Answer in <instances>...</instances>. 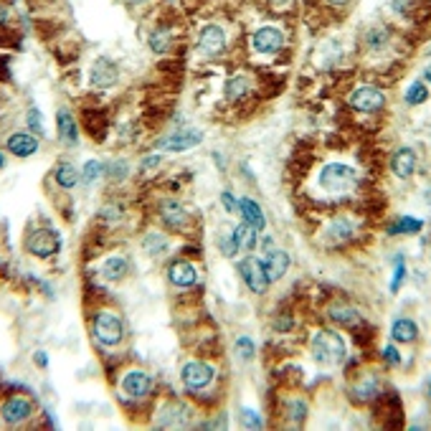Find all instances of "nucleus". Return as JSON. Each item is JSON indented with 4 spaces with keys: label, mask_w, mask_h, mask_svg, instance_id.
Listing matches in <instances>:
<instances>
[{
    "label": "nucleus",
    "mask_w": 431,
    "mask_h": 431,
    "mask_svg": "<svg viewBox=\"0 0 431 431\" xmlns=\"http://www.w3.org/2000/svg\"><path fill=\"white\" fill-rule=\"evenodd\" d=\"M313 358L320 365H340L345 360V342L333 330H320L313 340Z\"/></svg>",
    "instance_id": "nucleus-1"
},
{
    "label": "nucleus",
    "mask_w": 431,
    "mask_h": 431,
    "mask_svg": "<svg viewBox=\"0 0 431 431\" xmlns=\"http://www.w3.org/2000/svg\"><path fill=\"white\" fill-rule=\"evenodd\" d=\"M221 252H223V256H236V252H238V244L234 241V236H223L221 238Z\"/></svg>",
    "instance_id": "nucleus-31"
},
{
    "label": "nucleus",
    "mask_w": 431,
    "mask_h": 431,
    "mask_svg": "<svg viewBox=\"0 0 431 431\" xmlns=\"http://www.w3.org/2000/svg\"><path fill=\"white\" fill-rule=\"evenodd\" d=\"M246 94V79H229L226 84V97L229 99H238Z\"/></svg>",
    "instance_id": "nucleus-30"
},
{
    "label": "nucleus",
    "mask_w": 431,
    "mask_h": 431,
    "mask_svg": "<svg viewBox=\"0 0 431 431\" xmlns=\"http://www.w3.org/2000/svg\"><path fill=\"white\" fill-rule=\"evenodd\" d=\"M6 21H8V13H6V8L0 6V26H3Z\"/></svg>",
    "instance_id": "nucleus-39"
},
{
    "label": "nucleus",
    "mask_w": 431,
    "mask_h": 431,
    "mask_svg": "<svg viewBox=\"0 0 431 431\" xmlns=\"http://www.w3.org/2000/svg\"><path fill=\"white\" fill-rule=\"evenodd\" d=\"M160 216H163V221L168 226H180V223H186V211L180 206L178 201H165L160 206Z\"/></svg>",
    "instance_id": "nucleus-23"
},
{
    "label": "nucleus",
    "mask_w": 431,
    "mask_h": 431,
    "mask_svg": "<svg viewBox=\"0 0 431 431\" xmlns=\"http://www.w3.org/2000/svg\"><path fill=\"white\" fill-rule=\"evenodd\" d=\"M56 130H59V140L64 142V145H76V137H79V132H76V122H74V114L69 109H59V114H56Z\"/></svg>",
    "instance_id": "nucleus-18"
},
{
    "label": "nucleus",
    "mask_w": 431,
    "mask_h": 431,
    "mask_svg": "<svg viewBox=\"0 0 431 431\" xmlns=\"http://www.w3.org/2000/svg\"><path fill=\"white\" fill-rule=\"evenodd\" d=\"M424 229V221L421 218H414V216H403L391 226V234H419Z\"/></svg>",
    "instance_id": "nucleus-26"
},
{
    "label": "nucleus",
    "mask_w": 431,
    "mask_h": 431,
    "mask_svg": "<svg viewBox=\"0 0 431 431\" xmlns=\"http://www.w3.org/2000/svg\"><path fill=\"white\" fill-rule=\"evenodd\" d=\"M348 102H350V107L358 112H378L386 105V97H383V91H378L376 87H358L348 97Z\"/></svg>",
    "instance_id": "nucleus-7"
},
{
    "label": "nucleus",
    "mask_w": 431,
    "mask_h": 431,
    "mask_svg": "<svg viewBox=\"0 0 431 431\" xmlns=\"http://www.w3.org/2000/svg\"><path fill=\"white\" fill-rule=\"evenodd\" d=\"M241 416H244V421H246V426H249V429H259V416H256V414H254L252 409H244L241 411Z\"/></svg>",
    "instance_id": "nucleus-33"
},
{
    "label": "nucleus",
    "mask_w": 431,
    "mask_h": 431,
    "mask_svg": "<svg viewBox=\"0 0 431 431\" xmlns=\"http://www.w3.org/2000/svg\"><path fill=\"white\" fill-rule=\"evenodd\" d=\"M165 249H168V241H165V236H160V234H150V236L145 238V252L148 254H163Z\"/></svg>",
    "instance_id": "nucleus-28"
},
{
    "label": "nucleus",
    "mask_w": 431,
    "mask_h": 431,
    "mask_svg": "<svg viewBox=\"0 0 431 431\" xmlns=\"http://www.w3.org/2000/svg\"><path fill=\"white\" fill-rule=\"evenodd\" d=\"M282 44H284V36L276 28H272V26L259 28L252 38V46L256 53H274L282 49Z\"/></svg>",
    "instance_id": "nucleus-10"
},
{
    "label": "nucleus",
    "mask_w": 431,
    "mask_h": 431,
    "mask_svg": "<svg viewBox=\"0 0 431 431\" xmlns=\"http://www.w3.org/2000/svg\"><path fill=\"white\" fill-rule=\"evenodd\" d=\"M150 388H152V380H150L148 373H142V371H130L125 378H122V391H125L130 398H142V396H148Z\"/></svg>",
    "instance_id": "nucleus-11"
},
{
    "label": "nucleus",
    "mask_w": 431,
    "mask_h": 431,
    "mask_svg": "<svg viewBox=\"0 0 431 431\" xmlns=\"http://www.w3.org/2000/svg\"><path fill=\"white\" fill-rule=\"evenodd\" d=\"M267 272H269V279L274 282V279H282L284 274H287V269H290V254L282 252V249H269L267 252Z\"/></svg>",
    "instance_id": "nucleus-16"
},
{
    "label": "nucleus",
    "mask_w": 431,
    "mask_h": 431,
    "mask_svg": "<svg viewBox=\"0 0 431 431\" xmlns=\"http://www.w3.org/2000/svg\"><path fill=\"white\" fill-rule=\"evenodd\" d=\"M6 145L15 157H30L38 152V137L28 132H13L8 137Z\"/></svg>",
    "instance_id": "nucleus-12"
},
{
    "label": "nucleus",
    "mask_w": 431,
    "mask_h": 431,
    "mask_svg": "<svg viewBox=\"0 0 431 431\" xmlns=\"http://www.w3.org/2000/svg\"><path fill=\"white\" fill-rule=\"evenodd\" d=\"M238 211H241L246 223H252L256 231H264V226H267V216H264L259 203L252 201V198H241V201H238Z\"/></svg>",
    "instance_id": "nucleus-17"
},
{
    "label": "nucleus",
    "mask_w": 431,
    "mask_h": 431,
    "mask_svg": "<svg viewBox=\"0 0 431 431\" xmlns=\"http://www.w3.org/2000/svg\"><path fill=\"white\" fill-rule=\"evenodd\" d=\"M102 272H105V276L109 282H119V279L127 274V261L122 259V256H109Z\"/></svg>",
    "instance_id": "nucleus-25"
},
{
    "label": "nucleus",
    "mask_w": 431,
    "mask_h": 431,
    "mask_svg": "<svg viewBox=\"0 0 431 431\" xmlns=\"http://www.w3.org/2000/svg\"><path fill=\"white\" fill-rule=\"evenodd\" d=\"M320 186L330 193H345L358 186V170L345 163H327L320 170Z\"/></svg>",
    "instance_id": "nucleus-2"
},
{
    "label": "nucleus",
    "mask_w": 431,
    "mask_h": 431,
    "mask_svg": "<svg viewBox=\"0 0 431 431\" xmlns=\"http://www.w3.org/2000/svg\"><path fill=\"white\" fill-rule=\"evenodd\" d=\"M391 168H394V173L401 180H409L411 175H414V170H416V155H414V150H409V148L398 150V152L391 157Z\"/></svg>",
    "instance_id": "nucleus-15"
},
{
    "label": "nucleus",
    "mask_w": 431,
    "mask_h": 431,
    "mask_svg": "<svg viewBox=\"0 0 431 431\" xmlns=\"http://www.w3.org/2000/svg\"><path fill=\"white\" fill-rule=\"evenodd\" d=\"M30 414H33V401L26 398V396H13V398L6 401V406H3V421L10 426L23 424L26 419H30Z\"/></svg>",
    "instance_id": "nucleus-8"
},
{
    "label": "nucleus",
    "mask_w": 431,
    "mask_h": 431,
    "mask_svg": "<svg viewBox=\"0 0 431 431\" xmlns=\"http://www.w3.org/2000/svg\"><path fill=\"white\" fill-rule=\"evenodd\" d=\"M403 274H406V267H403V259H398V269H396V276H394V284H391V290H398L403 282Z\"/></svg>",
    "instance_id": "nucleus-35"
},
{
    "label": "nucleus",
    "mask_w": 431,
    "mask_h": 431,
    "mask_svg": "<svg viewBox=\"0 0 431 431\" xmlns=\"http://www.w3.org/2000/svg\"><path fill=\"white\" fill-rule=\"evenodd\" d=\"M383 358H386V360L391 365H398V363H401V355H398V350H396L394 345H386V348H383Z\"/></svg>",
    "instance_id": "nucleus-34"
},
{
    "label": "nucleus",
    "mask_w": 431,
    "mask_h": 431,
    "mask_svg": "<svg viewBox=\"0 0 431 431\" xmlns=\"http://www.w3.org/2000/svg\"><path fill=\"white\" fill-rule=\"evenodd\" d=\"M231 236H234V241L238 244V249H254V246H256V236H259V231L254 229L252 223L244 221L231 231Z\"/></svg>",
    "instance_id": "nucleus-21"
},
{
    "label": "nucleus",
    "mask_w": 431,
    "mask_h": 431,
    "mask_svg": "<svg viewBox=\"0 0 431 431\" xmlns=\"http://www.w3.org/2000/svg\"><path fill=\"white\" fill-rule=\"evenodd\" d=\"M391 335H394L396 342H416L419 340V327L414 320H409V317H401V320L394 322V330H391Z\"/></svg>",
    "instance_id": "nucleus-20"
},
{
    "label": "nucleus",
    "mask_w": 431,
    "mask_h": 431,
    "mask_svg": "<svg viewBox=\"0 0 431 431\" xmlns=\"http://www.w3.org/2000/svg\"><path fill=\"white\" fill-rule=\"evenodd\" d=\"M168 279L175 287H193V284H198V272L191 261H175L168 267Z\"/></svg>",
    "instance_id": "nucleus-13"
},
{
    "label": "nucleus",
    "mask_w": 431,
    "mask_h": 431,
    "mask_svg": "<svg viewBox=\"0 0 431 431\" xmlns=\"http://www.w3.org/2000/svg\"><path fill=\"white\" fill-rule=\"evenodd\" d=\"M28 125L36 130V132H44V125H41V114H38V109H30L28 112Z\"/></svg>",
    "instance_id": "nucleus-36"
},
{
    "label": "nucleus",
    "mask_w": 431,
    "mask_h": 431,
    "mask_svg": "<svg viewBox=\"0 0 431 431\" xmlns=\"http://www.w3.org/2000/svg\"><path fill=\"white\" fill-rule=\"evenodd\" d=\"M238 274L244 279V284L249 287L252 292L256 294H264L269 290V272H267V264L256 256H246V259L238 261Z\"/></svg>",
    "instance_id": "nucleus-3"
},
{
    "label": "nucleus",
    "mask_w": 431,
    "mask_h": 431,
    "mask_svg": "<svg viewBox=\"0 0 431 431\" xmlns=\"http://www.w3.org/2000/svg\"><path fill=\"white\" fill-rule=\"evenodd\" d=\"M236 350L241 353V358H244V360H249V358L254 355V345H252V340H249V337H238Z\"/></svg>",
    "instance_id": "nucleus-32"
},
{
    "label": "nucleus",
    "mask_w": 431,
    "mask_h": 431,
    "mask_svg": "<svg viewBox=\"0 0 431 431\" xmlns=\"http://www.w3.org/2000/svg\"><path fill=\"white\" fill-rule=\"evenodd\" d=\"M53 175H56V183H59L64 191H71V188L79 183V173H76L74 165H69V163H61Z\"/></svg>",
    "instance_id": "nucleus-24"
},
{
    "label": "nucleus",
    "mask_w": 431,
    "mask_h": 431,
    "mask_svg": "<svg viewBox=\"0 0 431 431\" xmlns=\"http://www.w3.org/2000/svg\"><path fill=\"white\" fill-rule=\"evenodd\" d=\"M6 168V157H3V152H0V170Z\"/></svg>",
    "instance_id": "nucleus-41"
},
{
    "label": "nucleus",
    "mask_w": 431,
    "mask_h": 431,
    "mask_svg": "<svg viewBox=\"0 0 431 431\" xmlns=\"http://www.w3.org/2000/svg\"><path fill=\"white\" fill-rule=\"evenodd\" d=\"M94 335H97V340L102 345L114 348L125 337V325H122V320L114 313H99L94 317Z\"/></svg>",
    "instance_id": "nucleus-4"
},
{
    "label": "nucleus",
    "mask_w": 431,
    "mask_h": 431,
    "mask_svg": "<svg viewBox=\"0 0 431 431\" xmlns=\"http://www.w3.org/2000/svg\"><path fill=\"white\" fill-rule=\"evenodd\" d=\"M429 398H431V380H429Z\"/></svg>",
    "instance_id": "nucleus-43"
},
{
    "label": "nucleus",
    "mask_w": 431,
    "mask_h": 431,
    "mask_svg": "<svg viewBox=\"0 0 431 431\" xmlns=\"http://www.w3.org/2000/svg\"><path fill=\"white\" fill-rule=\"evenodd\" d=\"M269 3H272V6H276V3H287V0H269Z\"/></svg>",
    "instance_id": "nucleus-42"
},
{
    "label": "nucleus",
    "mask_w": 431,
    "mask_h": 431,
    "mask_svg": "<svg viewBox=\"0 0 431 431\" xmlns=\"http://www.w3.org/2000/svg\"><path fill=\"white\" fill-rule=\"evenodd\" d=\"M221 201H223V206H226V211H236V203H234V195L231 193H223Z\"/></svg>",
    "instance_id": "nucleus-37"
},
{
    "label": "nucleus",
    "mask_w": 431,
    "mask_h": 431,
    "mask_svg": "<svg viewBox=\"0 0 431 431\" xmlns=\"http://www.w3.org/2000/svg\"><path fill=\"white\" fill-rule=\"evenodd\" d=\"M424 79H426V82H431V67H429V69H426V71H424Z\"/></svg>",
    "instance_id": "nucleus-40"
},
{
    "label": "nucleus",
    "mask_w": 431,
    "mask_h": 431,
    "mask_svg": "<svg viewBox=\"0 0 431 431\" xmlns=\"http://www.w3.org/2000/svg\"><path fill=\"white\" fill-rule=\"evenodd\" d=\"M36 363H38V368H46V363H49V358H46V353H36Z\"/></svg>",
    "instance_id": "nucleus-38"
},
{
    "label": "nucleus",
    "mask_w": 431,
    "mask_h": 431,
    "mask_svg": "<svg viewBox=\"0 0 431 431\" xmlns=\"http://www.w3.org/2000/svg\"><path fill=\"white\" fill-rule=\"evenodd\" d=\"M26 249H28V254L38 256V259H49V256H53V254L59 252V236L49 229H38L30 234Z\"/></svg>",
    "instance_id": "nucleus-6"
},
{
    "label": "nucleus",
    "mask_w": 431,
    "mask_h": 431,
    "mask_svg": "<svg viewBox=\"0 0 431 431\" xmlns=\"http://www.w3.org/2000/svg\"><path fill=\"white\" fill-rule=\"evenodd\" d=\"M91 82L97 84V87H112V84L117 82V67L107 59L94 61V69H91Z\"/></svg>",
    "instance_id": "nucleus-19"
},
{
    "label": "nucleus",
    "mask_w": 431,
    "mask_h": 431,
    "mask_svg": "<svg viewBox=\"0 0 431 431\" xmlns=\"http://www.w3.org/2000/svg\"><path fill=\"white\" fill-rule=\"evenodd\" d=\"M180 378H183V383L191 391H201V388H206L213 380V368L209 363H203V360H191V363L183 365Z\"/></svg>",
    "instance_id": "nucleus-5"
},
{
    "label": "nucleus",
    "mask_w": 431,
    "mask_h": 431,
    "mask_svg": "<svg viewBox=\"0 0 431 431\" xmlns=\"http://www.w3.org/2000/svg\"><path fill=\"white\" fill-rule=\"evenodd\" d=\"M426 99H429V89H426V84L424 82H414V84H411L409 91H406V102L414 107V105H424Z\"/></svg>",
    "instance_id": "nucleus-27"
},
{
    "label": "nucleus",
    "mask_w": 431,
    "mask_h": 431,
    "mask_svg": "<svg viewBox=\"0 0 431 431\" xmlns=\"http://www.w3.org/2000/svg\"><path fill=\"white\" fill-rule=\"evenodd\" d=\"M130 3H142V0H130Z\"/></svg>",
    "instance_id": "nucleus-44"
},
{
    "label": "nucleus",
    "mask_w": 431,
    "mask_h": 431,
    "mask_svg": "<svg viewBox=\"0 0 431 431\" xmlns=\"http://www.w3.org/2000/svg\"><path fill=\"white\" fill-rule=\"evenodd\" d=\"M201 140H203V134L198 132V130H178L175 134L165 137V140L160 142V148L168 150V152H183V150L195 148Z\"/></svg>",
    "instance_id": "nucleus-9"
},
{
    "label": "nucleus",
    "mask_w": 431,
    "mask_h": 431,
    "mask_svg": "<svg viewBox=\"0 0 431 431\" xmlns=\"http://www.w3.org/2000/svg\"><path fill=\"white\" fill-rule=\"evenodd\" d=\"M102 173H105V168H102L99 160H89V163L84 165V180H87V183H97V180L102 178Z\"/></svg>",
    "instance_id": "nucleus-29"
},
{
    "label": "nucleus",
    "mask_w": 431,
    "mask_h": 431,
    "mask_svg": "<svg viewBox=\"0 0 431 431\" xmlns=\"http://www.w3.org/2000/svg\"><path fill=\"white\" fill-rule=\"evenodd\" d=\"M198 46H201V51H206L209 56H216V53H221L223 49H226V36H223V30L218 28V26H206V28L201 30Z\"/></svg>",
    "instance_id": "nucleus-14"
},
{
    "label": "nucleus",
    "mask_w": 431,
    "mask_h": 431,
    "mask_svg": "<svg viewBox=\"0 0 431 431\" xmlns=\"http://www.w3.org/2000/svg\"><path fill=\"white\" fill-rule=\"evenodd\" d=\"M330 317H333L337 325H345V327L360 325V313H358V310H353V307H348V305L333 307V310H330Z\"/></svg>",
    "instance_id": "nucleus-22"
}]
</instances>
